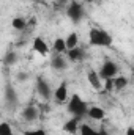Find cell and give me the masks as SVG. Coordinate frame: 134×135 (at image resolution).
Segmentation results:
<instances>
[{"label":"cell","instance_id":"obj_1","mask_svg":"<svg viewBox=\"0 0 134 135\" xmlns=\"http://www.w3.org/2000/svg\"><path fill=\"white\" fill-rule=\"evenodd\" d=\"M112 36L102 28H92L88 32V42L90 46L96 47H110L112 46Z\"/></svg>","mask_w":134,"mask_h":135},{"label":"cell","instance_id":"obj_2","mask_svg":"<svg viewBox=\"0 0 134 135\" xmlns=\"http://www.w3.org/2000/svg\"><path fill=\"white\" fill-rule=\"evenodd\" d=\"M68 112L73 115V116H76V118H84V116H87V108H88V105H87V102L82 101L81 99V96L79 94H73L71 96V99L68 102Z\"/></svg>","mask_w":134,"mask_h":135},{"label":"cell","instance_id":"obj_3","mask_svg":"<svg viewBox=\"0 0 134 135\" xmlns=\"http://www.w3.org/2000/svg\"><path fill=\"white\" fill-rule=\"evenodd\" d=\"M117 74H118V65H117L115 61H112V60H106V61L102 63V66H101L100 72H98V75H100L101 80L114 79Z\"/></svg>","mask_w":134,"mask_h":135},{"label":"cell","instance_id":"obj_4","mask_svg":"<svg viewBox=\"0 0 134 135\" xmlns=\"http://www.w3.org/2000/svg\"><path fill=\"white\" fill-rule=\"evenodd\" d=\"M66 14L71 17V21H73L74 24H77V22L84 17V6H82L77 0H71V2H68Z\"/></svg>","mask_w":134,"mask_h":135},{"label":"cell","instance_id":"obj_5","mask_svg":"<svg viewBox=\"0 0 134 135\" xmlns=\"http://www.w3.org/2000/svg\"><path fill=\"white\" fill-rule=\"evenodd\" d=\"M35 86H36L38 94H39L44 101H49V99L52 98V88H51V85H49L43 77H36V83H35Z\"/></svg>","mask_w":134,"mask_h":135},{"label":"cell","instance_id":"obj_6","mask_svg":"<svg viewBox=\"0 0 134 135\" xmlns=\"http://www.w3.org/2000/svg\"><path fill=\"white\" fill-rule=\"evenodd\" d=\"M52 98L59 102V104L66 102V99H68V83H66V80L60 82V85L52 91Z\"/></svg>","mask_w":134,"mask_h":135},{"label":"cell","instance_id":"obj_7","mask_svg":"<svg viewBox=\"0 0 134 135\" xmlns=\"http://www.w3.org/2000/svg\"><path fill=\"white\" fill-rule=\"evenodd\" d=\"M33 50L36 54L43 55V57L49 55V46H47V42L41 36H35L33 38Z\"/></svg>","mask_w":134,"mask_h":135},{"label":"cell","instance_id":"obj_8","mask_svg":"<svg viewBox=\"0 0 134 135\" xmlns=\"http://www.w3.org/2000/svg\"><path fill=\"white\" fill-rule=\"evenodd\" d=\"M84 57H85V52L79 46L74 47V49H71V50H66V60L71 61V63H79V61L84 60Z\"/></svg>","mask_w":134,"mask_h":135},{"label":"cell","instance_id":"obj_9","mask_svg":"<svg viewBox=\"0 0 134 135\" xmlns=\"http://www.w3.org/2000/svg\"><path fill=\"white\" fill-rule=\"evenodd\" d=\"M87 80H88V83H90V86L95 90V91H101L102 90V80L100 79V75H98V72L96 71H88V74H87Z\"/></svg>","mask_w":134,"mask_h":135},{"label":"cell","instance_id":"obj_10","mask_svg":"<svg viewBox=\"0 0 134 135\" xmlns=\"http://www.w3.org/2000/svg\"><path fill=\"white\" fill-rule=\"evenodd\" d=\"M68 63H69V61H68L62 54L54 55L52 60H51V66L54 68L55 71H65V69H68Z\"/></svg>","mask_w":134,"mask_h":135},{"label":"cell","instance_id":"obj_11","mask_svg":"<svg viewBox=\"0 0 134 135\" xmlns=\"http://www.w3.org/2000/svg\"><path fill=\"white\" fill-rule=\"evenodd\" d=\"M38 116H39V112H38L36 105H32V104H30V105L24 107V110H22V118H24V121L32 123V121H35Z\"/></svg>","mask_w":134,"mask_h":135},{"label":"cell","instance_id":"obj_12","mask_svg":"<svg viewBox=\"0 0 134 135\" xmlns=\"http://www.w3.org/2000/svg\"><path fill=\"white\" fill-rule=\"evenodd\" d=\"M79 124H81V119L79 118H76V116L69 118L66 123L63 124V132H66L69 135H76L77 131H79Z\"/></svg>","mask_w":134,"mask_h":135},{"label":"cell","instance_id":"obj_13","mask_svg":"<svg viewBox=\"0 0 134 135\" xmlns=\"http://www.w3.org/2000/svg\"><path fill=\"white\" fill-rule=\"evenodd\" d=\"M87 116L92 118L93 121H102L104 116H106V112L101 108V107H96V105H92L87 108Z\"/></svg>","mask_w":134,"mask_h":135},{"label":"cell","instance_id":"obj_14","mask_svg":"<svg viewBox=\"0 0 134 135\" xmlns=\"http://www.w3.org/2000/svg\"><path fill=\"white\" fill-rule=\"evenodd\" d=\"M112 80H114V90H115V91L125 90V88L128 86V83H129L128 77H125V75H115Z\"/></svg>","mask_w":134,"mask_h":135},{"label":"cell","instance_id":"obj_15","mask_svg":"<svg viewBox=\"0 0 134 135\" xmlns=\"http://www.w3.org/2000/svg\"><path fill=\"white\" fill-rule=\"evenodd\" d=\"M65 46H66V50H71V49H74V47L79 46V36H77L76 32H71L65 38Z\"/></svg>","mask_w":134,"mask_h":135},{"label":"cell","instance_id":"obj_16","mask_svg":"<svg viewBox=\"0 0 134 135\" xmlns=\"http://www.w3.org/2000/svg\"><path fill=\"white\" fill-rule=\"evenodd\" d=\"M11 27L14 28V30H24L25 27H27V22H25V19L24 17H21V16H16V17H13L11 19Z\"/></svg>","mask_w":134,"mask_h":135},{"label":"cell","instance_id":"obj_17","mask_svg":"<svg viewBox=\"0 0 134 135\" xmlns=\"http://www.w3.org/2000/svg\"><path fill=\"white\" fill-rule=\"evenodd\" d=\"M52 49L57 52V54H63L66 52V46H65V38H55L54 39V44H52Z\"/></svg>","mask_w":134,"mask_h":135},{"label":"cell","instance_id":"obj_18","mask_svg":"<svg viewBox=\"0 0 134 135\" xmlns=\"http://www.w3.org/2000/svg\"><path fill=\"white\" fill-rule=\"evenodd\" d=\"M81 135H98V131L93 129L90 124H85V123H81L79 124V131H77Z\"/></svg>","mask_w":134,"mask_h":135},{"label":"cell","instance_id":"obj_19","mask_svg":"<svg viewBox=\"0 0 134 135\" xmlns=\"http://www.w3.org/2000/svg\"><path fill=\"white\" fill-rule=\"evenodd\" d=\"M5 98L8 104H16V93L13 90V86H6V93H5Z\"/></svg>","mask_w":134,"mask_h":135},{"label":"cell","instance_id":"obj_20","mask_svg":"<svg viewBox=\"0 0 134 135\" xmlns=\"http://www.w3.org/2000/svg\"><path fill=\"white\" fill-rule=\"evenodd\" d=\"M0 135H14L10 123H0Z\"/></svg>","mask_w":134,"mask_h":135},{"label":"cell","instance_id":"obj_21","mask_svg":"<svg viewBox=\"0 0 134 135\" xmlns=\"http://www.w3.org/2000/svg\"><path fill=\"white\" fill-rule=\"evenodd\" d=\"M3 61H5V65H8V66H11V65H14V63L17 61V55H16L14 52H8Z\"/></svg>","mask_w":134,"mask_h":135},{"label":"cell","instance_id":"obj_22","mask_svg":"<svg viewBox=\"0 0 134 135\" xmlns=\"http://www.w3.org/2000/svg\"><path fill=\"white\" fill-rule=\"evenodd\" d=\"M102 86H104V91H107V93L114 91V80H112V79H106Z\"/></svg>","mask_w":134,"mask_h":135},{"label":"cell","instance_id":"obj_23","mask_svg":"<svg viewBox=\"0 0 134 135\" xmlns=\"http://www.w3.org/2000/svg\"><path fill=\"white\" fill-rule=\"evenodd\" d=\"M24 135H46L44 129H30V131H25Z\"/></svg>","mask_w":134,"mask_h":135},{"label":"cell","instance_id":"obj_24","mask_svg":"<svg viewBox=\"0 0 134 135\" xmlns=\"http://www.w3.org/2000/svg\"><path fill=\"white\" fill-rule=\"evenodd\" d=\"M27 79H29V74L27 72H19L17 74V80L19 82H27Z\"/></svg>","mask_w":134,"mask_h":135},{"label":"cell","instance_id":"obj_25","mask_svg":"<svg viewBox=\"0 0 134 135\" xmlns=\"http://www.w3.org/2000/svg\"><path fill=\"white\" fill-rule=\"evenodd\" d=\"M98 135H109V132L104 127H101V129H98Z\"/></svg>","mask_w":134,"mask_h":135},{"label":"cell","instance_id":"obj_26","mask_svg":"<svg viewBox=\"0 0 134 135\" xmlns=\"http://www.w3.org/2000/svg\"><path fill=\"white\" fill-rule=\"evenodd\" d=\"M126 135H134V129L131 127V126H129V127L126 129Z\"/></svg>","mask_w":134,"mask_h":135},{"label":"cell","instance_id":"obj_27","mask_svg":"<svg viewBox=\"0 0 134 135\" xmlns=\"http://www.w3.org/2000/svg\"><path fill=\"white\" fill-rule=\"evenodd\" d=\"M68 2H69V0H57L59 5H65V3H68Z\"/></svg>","mask_w":134,"mask_h":135}]
</instances>
